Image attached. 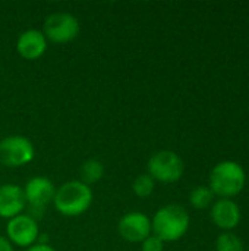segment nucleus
<instances>
[{
	"label": "nucleus",
	"instance_id": "f257e3e1",
	"mask_svg": "<svg viewBox=\"0 0 249 251\" xmlns=\"http://www.w3.org/2000/svg\"><path fill=\"white\" fill-rule=\"evenodd\" d=\"M94 200L92 188L79 179H70L56 187L53 207L66 218L82 216L91 207Z\"/></svg>",
	"mask_w": 249,
	"mask_h": 251
},
{
	"label": "nucleus",
	"instance_id": "f03ea898",
	"mask_svg": "<svg viewBox=\"0 0 249 251\" xmlns=\"http://www.w3.org/2000/svg\"><path fill=\"white\" fill-rule=\"evenodd\" d=\"M191 218L181 204H166L160 207L151 218L153 235L158 237L164 244L183 238L189 229Z\"/></svg>",
	"mask_w": 249,
	"mask_h": 251
},
{
	"label": "nucleus",
	"instance_id": "7ed1b4c3",
	"mask_svg": "<svg viewBox=\"0 0 249 251\" xmlns=\"http://www.w3.org/2000/svg\"><path fill=\"white\" fill-rule=\"evenodd\" d=\"M247 184V174L244 168L233 160L219 162L208 176V187L220 199H232L238 196Z\"/></svg>",
	"mask_w": 249,
	"mask_h": 251
},
{
	"label": "nucleus",
	"instance_id": "20e7f679",
	"mask_svg": "<svg viewBox=\"0 0 249 251\" xmlns=\"http://www.w3.org/2000/svg\"><path fill=\"white\" fill-rule=\"evenodd\" d=\"M185 172V163L182 157L173 150H158L156 151L147 163V174L161 184L178 182Z\"/></svg>",
	"mask_w": 249,
	"mask_h": 251
},
{
	"label": "nucleus",
	"instance_id": "39448f33",
	"mask_svg": "<svg viewBox=\"0 0 249 251\" xmlns=\"http://www.w3.org/2000/svg\"><path fill=\"white\" fill-rule=\"evenodd\" d=\"M43 34L48 43L66 44L73 41L81 32V24L78 18L69 12L50 13L43 24Z\"/></svg>",
	"mask_w": 249,
	"mask_h": 251
},
{
	"label": "nucleus",
	"instance_id": "423d86ee",
	"mask_svg": "<svg viewBox=\"0 0 249 251\" xmlns=\"http://www.w3.org/2000/svg\"><path fill=\"white\" fill-rule=\"evenodd\" d=\"M22 190L26 201V209L29 210V215L35 219L41 216L50 204H53L56 185L47 176L37 175L29 178Z\"/></svg>",
	"mask_w": 249,
	"mask_h": 251
},
{
	"label": "nucleus",
	"instance_id": "0eeeda50",
	"mask_svg": "<svg viewBox=\"0 0 249 251\" xmlns=\"http://www.w3.org/2000/svg\"><path fill=\"white\" fill-rule=\"evenodd\" d=\"M35 157V147L28 137L7 135L0 140V165L4 168H22Z\"/></svg>",
	"mask_w": 249,
	"mask_h": 251
},
{
	"label": "nucleus",
	"instance_id": "6e6552de",
	"mask_svg": "<svg viewBox=\"0 0 249 251\" xmlns=\"http://www.w3.org/2000/svg\"><path fill=\"white\" fill-rule=\"evenodd\" d=\"M41 232L38 222L29 213H21L7 221L4 237L13 247L29 249L38 243Z\"/></svg>",
	"mask_w": 249,
	"mask_h": 251
},
{
	"label": "nucleus",
	"instance_id": "1a4fd4ad",
	"mask_svg": "<svg viewBox=\"0 0 249 251\" xmlns=\"http://www.w3.org/2000/svg\"><path fill=\"white\" fill-rule=\"evenodd\" d=\"M117 234L122 240L128 243L141 244L145 238H148L153 234L151 218H148L142 212H129L119 219Z\"/></svg>",
	"mask_w": 249,
	"mask_h": 251
},
{
	"label": "nucleus",
	"instance_id": "9d476101",
	"mask_svg": "<svg viewBox=\"0 0 249 251\" xmlns=\"http://www.w3.org/2000/svg\"><path fill=\"white\" fill-rule=\"evenodd\" d=\"M210 216L213 224L225 232H232L241 224V209L232 199H219L211 204Z\"/></svg>",
	"mask_w": 249,
	"mask_h": 251
},
{
	"label": "nucleus",
	"instance_id": "9b49d317",
	"mask_svg": "<svg viewBox=\"0 0 249 251\" xmlns=\"http://www.w3.org/2000/svg\"><path fill=\"white\" fill-rule=\"evenodd\" d=\"M48 41L41 29L29 28L19 34L16 40V51L25 60H37L47 51Z\"/></svg>",
	"mask_w": 249,
	"mask_h": 251
},
{
	"label": "nucleus",
	"instance_id": "f8f14e48",
	"mask_svg": "<svg viewBox=\"0 0 249 251\" xmlns=\"http://www.w3.org/2000/svg\"><path fill=\"white\" fill-rule=\"evenodd\" d=\"M26 201L23 190L18 184H1L0 185V218L9 221L21 213H25Z\"/></svg>",
	"mask_w": 249,
	"mask_h": 251
},
{
	"label": "nucleus",
	"instance_id": "ddd939ff",
	"mask_svg": "<svg viewBox=\"0 0 249 251\" xmlns=\"http://www.w3.org/2000/svg\"><path fill=\"white\" fill-rule=\"evenodd\" d=\"M106 174V168H104V163L95 157H91V159H87L81 168H79V181H82L84 184L87 185H92V184H97L103 179Z\"/></svg>",
	"mask_w": 249,
	"mask_h": 251
},
{
	"label": "nucleus",
	"instance_id": "4468645a",
	"mask_svg": "<svg viewBox=\"0 0 249 251\" xmlns=\"http://www.w3.org/2000/svg\"><path fill=\"white\" fill-rule=\"evenodd\" d=\"M214 193L210 190L208 185H198L189 194V203L194 209L203 210L210 207L214 203Z\"/></svg>",
	"mask_w": 249,
	"mask_h": 251
},
{
	"label": "nucleus",
	"instance_id": "2eb2a0df",
	"mask_svg": "<svg viewBox=\"0 0 249 251\" xmlns=\"http://www.w3.org/2000/svg\"><path fill=\"white\" fill-rule=\"evenodd\" d=\"M156 190V181L145 172L138 175L132 182V191L139 199H148Z\"/></svg>",
	"mask_w": 249,
	"mask_h": 251
},
{
	"label": "nucleus",
	"instance_id": "dca6fc26",
	"mask_svg": "<svg viewBox=\"0 0 249 251\" xmlns=\"http://www.w3.org/2000/svg\"><path fill=\"white\" fill-rule=\"evenodd\" d=\"M216 251H244V243L236 234L223 232L216 240Z\"/></svg>",
	"mask_w": 249,
	"mask_h": 251
},
{
	"label": "nucleus",
	"instance_id": "f3484780",
	"mask_svg": "<svg viewBox=\"0 0 249 251\" xmlns=\"http://www.w3.org/2000/svg\"><path fill=\"white\" fill-rule=\"evenodd\" d=\"M141 251H164V243L158 237L151 234L141 243Z\"/></svg>",
	"mask_w": 249,
	"mask_h": 251
},
{
	"label": "nucleus",
	"instance_id": "a211bd4d",
	"mask_svg": "<svg viewBox=\"0 0 249 251\" xmlns=\"http://www.w3.org/2000/svg\"><path fill=\"white\" fill-rule=\"evenodd\" d=\"M25 251H57L54 247H51L48 243H37L32 247L26 249Z\"/></svg>",
	"mask_w": 249,
	"mask_h": 251
},
{
	"label": "nucleus",
	"instance_id": "6ab92c4d",
	"mask_svg": "<svg viewBox=\"0 0 249 251\" xmlns=\"http://www.w3.org/2000/svg\"><path fill=\"white\" fill-rule=\"evenodd\" d=\"M0 251H15V247L3 235H0Z\"/></svg>",
	"mask_w": 249,
	"mask_h": 251
}]
</instances>
